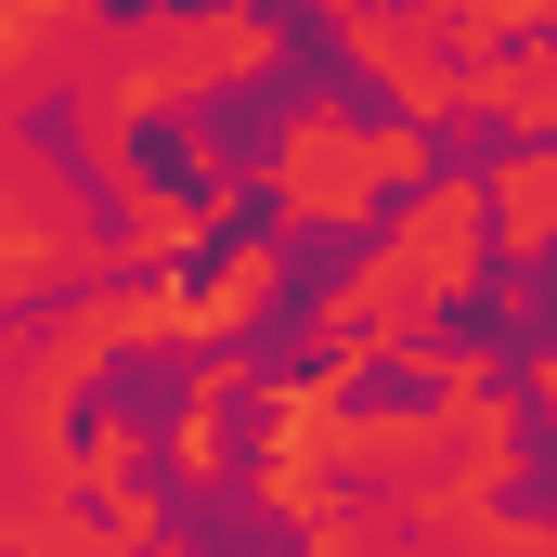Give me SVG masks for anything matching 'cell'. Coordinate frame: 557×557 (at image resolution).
Listing matches in <instances>:
<instances>
[{
    "label": "cell",
    "mask_w": 557,
    "mask_h": 557,
    "mask_svg": "<svg viewBox=\"0 0 557 557\" xmlns=\"http://www.w3.org/2000/svg\"><path fill=\"white\" fill-rule=\"evenodd\" d=\"M416 169H428L416 117H363V131H350V117H298V131L273 143V182H285L298 221H363V208L403 195Z\"/></svg>",
    "instance_id": "1"
},
{
    "label": "cell",
    "mask_w": 557,
    "mask_h": 557,
    "mask_svg": "<svg viewBox=\"0 0 557 557\" xmlns=\"http://www.w3.org/2000/svg\"><path fill=\"white\" fill-rule=\"evenodd\" d=\"M545 195H557V169H545V143H519V156H506V182H493V208H480V221H493V247H506V260H532V247H545Z\"/></svg>",
    "instance_id": "2"
}]
</instances>
